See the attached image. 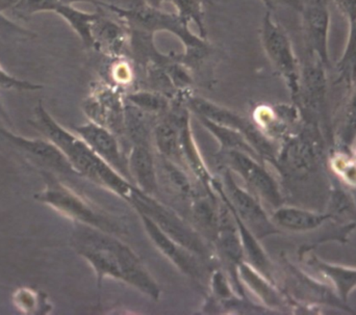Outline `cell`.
Here are the masks:
<instances>
[{"label":"cell","instance_id":"1f68e13d","mask_svg":"<svg viewBox=\"0 0 356 315\" xmlns=\"http://www.w3.org/2000/svg\"><path fill=\"white\" fill-rule=\"evenodd\" d=\"M0 121H1V122H6V124H12L10 117H8V112H6L1 103H0Z\"/></svg>","mask_w":356,"mask_h":315},{"label":"cell","instance_id":"5b68a950","mask_svg":"<svg viewBox=\"0 0 356 315\" xmlns=\"http://www.w3.org/2000/svg\"><path fill=\"white\" fill-rule=\"evenodd\" d=\"M259 37L270 64L284 79L295 100L300 85V62L286 29L273 18L269 10L266 12L261 20Z\"/></svg>","mask_w":356,"mask_h":315},{"label":"cell","instance_id":"f546056e","mask_svg":"<svg viewBox=\"0 0 356 315\" xmlns=\"http://www.w3.org/2000/svg\"><path fill=\"white\" fill-rule=\"evenodd\" d=\"M19 0H0V12L12 10Z\"/></svg>","mask_w":356,"mask_h":315},{"label":"cell","instance_id":"44dd1931","mask_svg":"<svg viewBox=\"0 0 356 315\" xmlns=\"http://www.w3.org/2000/svg\"><path fill=\"white\" fill-rule=\"evenodd\" d=\"M236 272L238 273L243 280L246 281L247 284L269 305L278 304V298L275 291L270 287L269 283L264 280L261 274L252 268L250 264L243 262L236 266Z\"/></svg>","mask_w":356,"mask_h":315},{"label":"cell","instance_id":"ac0fdd59","mask_svg":"<svg viewBox=\"0 0 356 315\" xmlns=\"http://www.w3.org/2000/svg\"><path fill=\"white\" fill-rule=\"evenodd\" d=\"M203 126L216 137L221 144L223 151H241L253 156V158H259L254 148L252 147L248 139L234 129L229 127L223 126V125L217 124L209 119L198 117Z\"/></svg>","mask_w":356,"mask_h":315},{"label":"cell","instance_id":"30bf717a","mask_svg":"<svg viewBox=\"0 0 356 315\" xmlns=\"http://www.w3.org/2000/svg\"><path fill=\"white\" fill-rule=\"evenodd\" d=\"M188 105L197 117L209 119L217 124L229 127L242 133L259 156H272L271 146L261 135V131L247 119L243 118L228 108H222L200 97L188 98Z\"/></svg>","mask_w":356,"mask_h":315},{"label":"cell","instance_id":"7a4b0ae2","mask_svg":"<svg viewBox=\"0 0 356 315\" xmlns=\"http://www.w3.org/2000/svg\"><path fill=\"white\" fill-rule=\"evenodd\" d=\"M29 123L64 153L79 176L106 187L127 202L133 197L137 187L106 164L81 137L58 124L41 100L35 106V118Z\"/></svg>","mask_w":356,"mask_h":315},{"label":"cell","instance_id":"e0dca14e","mask_svg":"<svg viewBox=\"0 0 356 315\" xmlns=\"http://www.w3.org/2000/svg\"><path fill=\"white\" fill-rule=\"evenodd\" d=\"M62 17L71 28L81 37L83 45L88 48L95 47V40L93 35V27L100 14L98 12H87L72 6V4L60 1L54 12Z\"/></svg>","mask_w":356,"mask_h":315},{"label":"cell","instance_id":"d6986e66","mask_svg":"<svg viewBox=\"0 0 356 315\" xmlns=\"http://www.w3.org/2000/svg\"><path fill=\"white\" fill-rule=\"evenodd\" d=\"M211 0H169L173 4L177 14L188 23H195L198 28V35L207 39L205 26V8Z\"/></svg>","mask_w":356,"mask_h":315},{"label":"cell","instance_id":"6da1fadb","mask_svg":"<svg viewBox=\"0 0 356 315\" xmlns=\"http://www.w3.org/2000/svg\"><path fill=\"white\" fill-rule=\"evenodd\" d=\"M75 243L79 255L95 271L98 283L106 278L117 279L152 299H160V287L142 260L114 235L81 225Z\"/></svg>","mask_w":356,"mask_h":315},{"label":"cell","instance_id":"d4e9b609","mask_svg":"<svg viewBox=\"0 0 356 315\" xmlns=\"http://www.w3.org/2000/svg\"><path fill=\"white\" fill-rule=\"evenodd\" d=\"M35 37V33L13 22L10 19L4 16L3 12H0V37L1 39L25 41Z\"/></svg>","mask_w":356,"mask_h":315},{"label":"cell","instance_id":"d6a6232c","mask_svg":"<svg viewBox=\"0 0 356 315\" xmlns=\"http://www.w3.org/2000/svg\"><path fill=\"white\" fill-rule=\"evenodd\" d=\"M63 2H65V3H69V4H73L75 3V2H81V1H90V2H94L95 3L96 1H98V0H62Z\"/></svg>","mask_w":356,"mask_h":315},{"label":"cell","instance_id":"7402d4cb","mask_svg":"<svg viewBox=\"0 0 356 315\" xmlns=\"http://www.w3.org/2000/svg\"><path fill=\"white\" fill-rule=\"evenodd\" d=\"M160 164L161 166L159 168L162 170L165 182L170 187V189L182 197H193L192 185L184 171L180 169V166L162 156H161Z\"/></svg>","mask_w":356,"mask_h":315},{"label":"cell","instance_id":"4316f807","mask_svg":"<svg viewBox=\"0 0 356 315\" xmlns=\"http://www.w3.org/2000/svg\"><path fill=\"white\" fill-rule=\"evenodd\" d=\"M353 92L349 98L348 105L346 108L344 123V141L350 143L356 135V81L353 85Z\"/></svg>","mask_w":356,"mask_h":315},{"label":"cell","instance_id":"ba28073f","mask_svg":"<svg viewBox=\"0 0 356 315\" xmlns=\"http://www.w3.org/2000/svg\"><path fill=\"white\" fill-rule=\"evenodd\" d=\"M223 158L232 172L236 173L255 196L275 208L282 203L277 183L257 158L241 151H223Z\"/></svg>","mask_w":356,"mask_h":315},{"label":"cell","instance_id":"9a60e30c","mask_svg":"<svg viewBox=\"0 0 356 315\" xmlns=\"http://www.w3.org/2000/svg\"><path fill=\"white\" fill-rule=\"evenodd\" d=\"M330 216L296 207H278L272 216L275 226L293 232H305L319 228Z\"/></svg>","mask_w":356,"mask_h":315},{"label":"cell","instance_id":"4fadbf2b","mask_svg":"<svg viewBox=\"0 0 356 315\" xmlns=\"http://www.w3.org/2000/svg\"><path fill=\"white\" fill-rule=\"evenodd\" d=\"M139 216L144 229L154 245L184 274L191 277L197 276L198 266L195 259V254L169 237L152 219L143 214H139Z\"/></svg>","mask_w":356,"mask_h":315},{"label":"cell","instance_id":"9c48e42d","mask_svg":"<svg viewBox=\"0 0 356 315\" xmlns=\"http://www.w3.org/2000/svg\"><path fill=\"white\" fill-rule=\"evenodd\" d=\"M299 14L301 15L307 54L317 56L326 68H330L332 16L327 0H307Z\"/></svg>","mask_w":356,"mask_h":315},{"label":"cell","instance_id":"ffe728a7","mask_svg":"<svg viewBox=\"0 0 356 315\" xmlns=\"http://www.w3.org/2000/svg\"><path fill=\"white\" fill-rule=\"evenodd\" d=\"M316 266L322 271L326 276L332 279L340 293L341 297L346 301L350 291L356 287V270L343 268V266H332L321 260H315Z\"/></svg>","mask_w":356,"mask_h":315},{"label":"cell","instance_id":"3957f363","mask_svg":"<svg viewBox=\"0 0 356 315\" xmlns=\"http://www.w3.org/2000/svg\"><path fill=\"white\" fill-rule=\"evenodd\" d=\"M95 4L116 15L129 26L131 31L154 35L159 31H168L181 41L186 60H198L209 53L207 39L191 31L190 23L180 18L177 12H165L163 8H152L145 0H120L117 3L98 1Z\"/></svg>","mask_w":356,"mask_h":315},{"label":"cell","instance_id":"cb8c5ba5","mask_svg":"<svg viewBox=\"0 0 356 315\" xmlns=\"http://www.w3.org/2000/svg\"><path fill=\"white\" fill-rule=\"evenodd\" d=\"M62 0H19L12 8V12L18 18L26 20L38 12H54Z\"/></svg>","mask_w":356,"mask_h":315},{"label":"cell","instance_id":"484cf974","mask_svg":"<svg viewBox=\"0 0 356 315\" xmlns=\"http://www.w3.org/2000/svg\"><path fill=\"white\" fill-rule=\"evenodd\" d=\"M0 89L13 90V91L35 92L43 89V85L17 78V77L13 76L10 73L6 72L0 66Z\"/></svg>","mask_w":356,"mask_h":315},{"label":"cell","instance_id":"8992f818","mask_svg":"<svg viewBox=\"0 0 356 315\" xmlns=\"http://www.w3.org/2000/svg\"><path fill=\"white\" fill-rule=\"evenodd\" d=\"M213 189L230 212L244 223L257 239H261L278 232L259 200L236 182L229 169L222 173L221 182L215 180Z\"/></svg>","mask_w":356,"mask_h":315},{"label":"cell","instance_id":"7c38bea8","mask_svg":"<svg viewBox=\"0 0 356 315\" xmlns=\"http://www.w3.org/2000/svg\"><path fill=\"white\" fill-rule=\"evenodd\" d=\"M74 130L100 158L131 180L127 160L121 152L118 141L110 130L95 122L74 127Z\"/></svg>","mask_w":356,"mask_h":315},{"label":"cell","instance_id":"8fae6325","mask_svg":"<svg viewBox=\"0 0 356 315\" xmlns=\"http://www.w3.org/2000/svg\"><path fill=\"white\" fill-rule=\"evenodd\" d=\"M0 135L12 145L24 152L35 162L49 168L50 172L64 175H77L66 156L49 139H29L0 127ZM79 176V175H77Z\"/></svg>","mask_w":356,"mask_h":315},{"label":"cell","instance_id":"5bb4252c","mask_svg":"<svg viewBox=\"0 0 356 315\" xmlns=\"http://www.w3.org/2000/svg\"><path fill=\"white\" fill-rule=\"evenodd\" d=\"M127 164L131 182L144 193L154 196L158 191V168L147 144L139 142L134 146Z\"/></svg>","mask_w":356,"mask_h":315},{"label":"cell","instance_id":"277c9868","mask_svg":"<svg viewBox=\"0 0 356 315\" xmlns=\"http://www.w3.org/2000/svg\"><path fill=\"white\" fill-rule=\"evenodd\" d=\"M41 175L45 187L43 191L33 196L35 201L49 206L52 210L64 214L67 218L76 221L81 225L99 229L111 235L120 231V228L114 221L96 210L87 200L69 189L67 185H63L54 176V172L42 170Z\"/></svg>","mask_w":356,"mask_h":315},{"label":"cell","instance_id":"52a82bcc","mask_svg":"<svg viewBox=\"0 0 356 315\" xmlns=\"http://www.w3.org/2000/svg\"><path fill=\"white\" fill-rule=\"evenodd\" d=\"M138 214H143L152 219L169 237L184 246L195 255L203 256L207 253L204 244L196 231L188 226L173 210L159 202L154 196L138 189L133 199L129 202Z\"/></svg>","mask_w":356,"mask_h":315},{"label":"cell","instance_id":"83f0119b","mask_svg":"<svg viewBox=\"0 0 356 315\" xmlns=\"http://www.w3.org/2000/svg\"><path fill=\"white\" fill-rule=\"evenodd\" d=\"M338 10L348 23V31L356 26V0H334Z\"/></svg>","mask_w":356,"mask_h":315},{"label":"cell","instance_id":"f1b7e54d","mask_svg":"<svg viewBox=\"0 0 356 315\" xmlns=\"http://www.w3.org/2000/svg\"><path fill=\"white\" fill-rule=\"evenodd\" d=\"M264 6H266L267 10L273 12L277 8H291V10H296L297 12H300L305 8V3L307 0H261Z\"/></svg>","mask_w":356,"mask_h":315},{"label":"cell","instance_id":"603a6c76","mask_svg":"<svg viewBox=\"0 0 356 315\" xmlns=\"http://www.w3.org/2000/svg\"><path fill=\"white\" fill-rule=\"evenodd\" d=\"M129 101L141 112H163L168 110V101L163 96L149 92H139L129 96Z\"/></svg>","mask_w":356,"mask_h":315},{"label":"cell","instance_id":"4dcf8cb0","mask_svg":"<svg viewBox=\"0 0 356 315\" xmlns=\"http://www.w3.org/2000/svg\"><path fill=\"white\" fill-rule=\"evenodd\" d=\"M145 2L152 8H162L166 2H169V0H145Z\"/></svg>","mask_w":356,"mask_h":315},{"label":"cell","instance_id":"2e32d148","mask_svg":"<svg viewBox=\"0 0 356 315\" xmlns=\"http://www.w3.org/2000/svg\"><path fill=\"white\" fill-rule=\"evenodd\" d=\"M154 139L162 158L175 162L178 166H184L179 127L171 112L169 117L154 128Z\"/></svg>","mask_w":356,"mask_h":315}]
</instances>
